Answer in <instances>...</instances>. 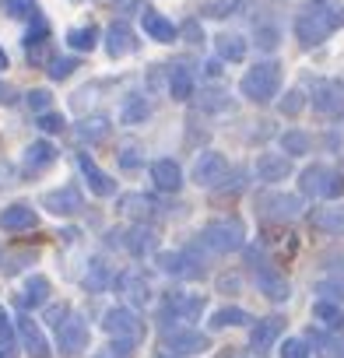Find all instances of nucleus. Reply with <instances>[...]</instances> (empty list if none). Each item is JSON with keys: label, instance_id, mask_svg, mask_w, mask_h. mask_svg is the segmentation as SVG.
Listing matches in <instances>:
<instances>
[{"label": "nucleus", "instance_id": "dca6fc26", "mask_svg": "<svg viewBox=\"0 0 344 358\" xmlns=\"http://www.w3.org/2000/svg\"><path fill=\"white\" fill-rule=\"evenodd\" d=\"M151 179H155V187L165 190V194H176L183 187V169L172 162V158H158L151 165Z\"/></svg>", "mask_w": 344, "mask_h": 358}, {"label": "nucleus", "instance_id": "6e6d98bb", "mask_svg": "<svg viewBox=\"0 0 344 358\" xmlns=\"http://www.w3.org/2000/svg\"><path fill=\"white\" fill-rule=\"evenodd\" d=\"M204 71H208L211 78H218V74H222V60H208V64H204Z\"/></svg>", "mask_w": 344, "mask_h": 358}, {"label": "nucleus", "instance_id": "c756f323", "mask_svg": "<svg viewBox=\"0 0 344 358\" xmlns=\"http://www.w3.org/2000/svg\"><path fill=\"white\" fill-rule=\"evenodd\" d=\"M323 176H327V165H309V169L299 176V190L320 197V190H323Z\"/></svg>", "mask_w": 344, "mask_h": 358}, {"label": "nucleus", "instance_id": "b1692460", "mask_svg": "<svg viewBox=\"0 0 344 358\" xmlns=\"http://www.w3.org/2000/svg\"><path fill=\"white\" fill-rule=\"evenodd\" d=\"M313 320H320V327H327L330 334L344 330V309H341L337 302H327V299H320V302L313 306Z\"/></svg>", "mask_w": 344, "mask_h": 358}, {"label": "nucleus", "instance_id": "09e8293b", "mask_svg": "<svg viewBox=\"0 0 344 358\" xmlns=\"http://www.w3.org/2000/svg\"><path fill=\"white\" fill-rule=\"evenodd\" d=\"M257 46H260V50H274V46H278V32H274V29H260V32H257Z\"/></svg>", "mask_w": 344, "mask_h": 358}, {"label": "nucleus", "instance_id": "49530a36", "mask_svg": "<svg viewBox=\"0 0 344 358\" xmlns=\"http://www.w3.org/2000/svg\"><path fill=\"white\" fill-rule=\"evenodd\" d=\"M302 102H306L302 92H288V95L281 99V113H285V116H295V113L302 109Z\"/></svg>", "mask_w": 344, "mask_h": 358}, {"label": "nucleus", "instance_id": "6e6552de", "mask_svg": "<svg viewBox=\"0 0 344 358\" xmlns=\"http://www.w3.org/2000/svg\"><path fill=\"white\" fill-rule=\"evenodd\" d=\"M102 330H106V334H113V337L137 341L144 327H141V320L134 316V309H127V306H116V309H109V313L102 316Z\"/></svg>", "mask_w": 344, "mask_h": 358}, {"label": "nucleus", "instance_id": "58836bf2", "mask_svg": "<svg viewBox=\"0 0 344 358\" xmlns=\"http://www.w3.org/2000/svg\"><path fill=\"white\" fill-rule=\"evenodd\" d=\"M74 71H78V60L74 57H53L50 60V78L53 81H67Z\"/></svg>", "mask_w": 344, "mask_h": 358}, {"label": "nucleus", "instance_id": "ddd939ff", "mask_svg": "<svg viewBox=\"0 0 344 358\" xmlns=\"http://www.w3.org/2000/svg\"><path fill=\"white\" fill-rule=\"evenodd\" d=\"M260 208H264V215L274 218V222H292V218H299L302 201L292 197V194H267V197H260Z\"/></svg>", "mask_w": 344, "mask_h": 358}, {"label": "nucleus", "instance_id": "9d476101", "mask_svg": "<svg viewBox=\"0 0 344 358\" xmlns=\"http://www.w3.org/2000/svg\"><path fill=\"white\" fill-rule=\"evenodd\" d=\"M253 172H257L260 183H281V179L292 176V158L281 155V151H264V155L257 158Z\"/></svg>", "mask_w": 344, "mask_h": 358}, {"label": "nucleus", "instance_id": "9b49d317", "mask_svg": "<svg viewBox=\"0 0 344 358\" xmlns=\"http://www.w3.org/2000/svg\"><path fill=\"white\" fill-rule=\"evenodd\" d=\"M43 208H46L50 215L71 218V215H78V211L85 208V201H81V190H78V187H60V190L43 194Z\"/></svg>", "mask_w": 344, "mask_h": 358}, {"label": "nucleus", "instance_id": "e433bc0d", "mask_svg": "<svg viewBox=\"0 0 344 358\" xmlns=\"http://www.w3.org/2000/svg\"><path fill=\"white\" fill-rule=\"evenodd\" d=\"M201 109H208V113H229L232 109V99L225 92H201Z\"/></svg>", "mask_w": 344, "mask_h": 358}, {"label": "nucleus", "instance_id": "f3484780", "mask_svg": "<svg viewBox=\"0 0 344 358\" xmlns=\"http://www.w3.org/2000/svg\"><path fill=\"white\" fill-rule=\"evenodd\" d=\"M134 50H137V39H134L130 25H127V22H113L109 32H106V53L116 60V57H127V53H134Z\"/></svg>", "mask_w": 344, "mask_h": 358}, {"label": "nucleus", "instance_id": "39448f33", "mask_svg": "<svg viewBox=\"0 0 344 358\" xmlns=\"http://www.w3.org/2000/svg\"><path fill=\"white\" fill-rule=\"evenodd\" d=\"M162 348H165L172 358L204 355V351H208V337H204L201 330H190V327H165V334H162Z\"/></svg>", "mask_w": 344, "mask_h": 358}, {"label": "nucleus", "instance_id": "a19ab883", "mask_svg": "<svg viewBox=\"0 0 344 358\" xmlns=\"http://www.w3.org/2000/svg\"><path fill=\"white\" fill-rule=\"evenodd\" d=\"M106 281H109V271H106V264H102V260H92V274L85 278L88 292H102V288H106Z\"/></svg>", "mask_w": 344, "mask_h": 358}, {"label": "nucleus", "instance_id": "412c9836", "mask_svg": "<svg viewBox=\"0 0 344 358\" xmlns=\"http://www.w3.org/2000/svg\"><path fill=\"white\" fill-rule=\"evenodd\" d=\"M46 299H50V278H43V274L29 278L25 288H22V295H18V302L25 309H39V306H46Z\"/></svg>", "mask_w": 344, "mask_h": 358}, {"label": "nucleus", "instance_id": "0eeeda50", "mask_svg": "<svg viewBox=\"0 0 344 358\" xmlns=\"http://www.w3.org/2000/svg\"><path fill=\"white\" fill-rule=\"evenodd\" d=\"M229 172V162L222 151H201V158L194 162V183L197 187H218Z\"/></svg>", "mask_w": 344, "mask_h": 358}, {"label": "nucleus", "instance_id": "f8f14e48", "mask_svg": "<svg viewBox=\"0 0 344 358\" xmlns=\"http://www.w3.org/2000/svg\"><path fill=\"white\" fill-rule=\"evenodd\" d=\"M281 330H285L281 316H264V320H257L253 330H250V348H253L257 355H267V351L278 344Z\"/></svg>", "mask_w": 344, "mask_h": 358}, {"label": "nucleus", "instance_id": "20e7f679", "mask_svg": "<svg viewBox=\"0 0 344 358\" xmlns=\"http://www.w3.org/2000/svg\"><path fill=\"white\" fill-rule=\"evenodd\" d=\"M201 243H204L208 250H215V253L243 250V243H246V225H243V218H236V215H229V218H215V222L204 225Z\"/></svg>", "mask_w": 344, "mask_h": 358}, {"label": "nucleus", "instance_id": "f03ea898", "mask_svg": "<svg viewBox=\"0 0 344 358\" xmlns=\"http://www.w3.org/2000/svg\"><path fill=\"white\" fill-rule=\"evenodd\" d=\"M46 323L57 330V344H60L64 355H78V351L88 348V323L71 306H53L46 313Z\"/></svg>", "mask_w": 344, "mask_h": 358}, {"label": "nucleus", "instance_id": "473e14b6", "mask_svg": "<svg viewBox=\"0 0 344 358\" xmlns=\"http://www.w3.org/2000/svg\"><path fill=\"white\" fill-rule=\"evenodd\" d=\"M120 204H123V211H127V215H134V218H141V222L155 211V201H151V197H141V194H127Z\"/></svg>", "mask_w": 344, "mask_h": 358}, {"label": "nucleus", "instance_id": "423d86ee", "mask_svg": "<svg viewBox=\"0 0 344 358\" xmlns=\"http://www.w3.org/2000/svg\"><path fill=\"white\" fill-rule=\"evenodd\" d=\"M246 257H250V264L257 267V288H260V292H264L271 302H285V299L292 295V288H288V278H285L281 271H274V267L264 260V253L250 250Z\"/></svg>", "mask_w": 344, "mask_h": 358}, {"label": "nucleus", "instance_id": "4be33fe9", "mask_svg": "<svg viewBox=\"0 0 344 358\" xmlns=\"http://www.w3.org/2000/svg\"><path fill=\"white\" fill-rule=\"evenodd\" d=\"M53 162H57V148H53L50 141H32V144L25 148V169H29V172H39V169L53 165Z\"/></svg>", "mask_w": 344, "mask_h": 358}, {"label": "nucleus", "instance_id": "a878e982", "mask_svg": "<svg viewBox=\"0 0 344 358\" xmlns=\"http://www.w3.org/2000/svg\"><path fill=\"white\" fill-rule=\"evenodd\" d=\"M313 225L320 232H330V236H344V204L341 208H320L313 215Z\"/></svg>", "mask_w": 344, "mask_h": 358}, {"label": "nucleus", "instance_id": "8fccbe9b", "mask_svg": "<svg viewBox=\"0 0 344 358\" xmlns=\"http://www.w3.org/2000/svg\"><path fill=\"white\" fill-rule=\"evenodd\" d=\"M0 358H18V348H15V337L11 334L0 337Z\"/></svg>", "mask_w": 344, "mask_h": 358}, {"label": "nucleus", "instance_id": "bf43d9fd", "mask_svg": "<svg viewBox=\"0 0 344 358\" xmlns=\"http://www.w3.org/2000/svg\"><path fill=\"white\" fill-rule=\"evenodd\" d=\"M4 67H8V53H4V50H0V71H4Z\"/></svg>", "mask_w": 344, "mask_h": 358}, {"label": "nucleus", "instance_id": "f704fd0d", "mask_svg": "<svg viewBox=\"0 0 344 358\" xmlns=\"http://www.w3.org/2000/svg\"><path fill=\"white\" fill-rule=\"evenodd\" d=\"M120 285L127 288V295H130V302H137V306L151 299V288H148V281H141L137 274H123V278H120Z\"/></svg>", "mask_w": 344, "mask_h": 358}, {"label": "nucleus", "instance_id": "3c124183", "mask_svg": "<svg viewBox=\"0 0 344 358\" xmlns=\"http://www.w3.org/2000/svg\"><path fill=\"white\" fill-rule=\"evenodd\" d=\"M15 102H18V92L8 81H0V106H15Z\"/></svg>", "mask_w": 344, "mask_h": 358}, {"label": "nucleus", "instance_id": "cd10ccee", "mask_svg": "<svg viewBox=\"0 0 344 358\" xmlns=\"http://www.w3.org/2000/svg\"><path fill=\"white\" fill-rule=\"evenodd\" d=\"M67 43H71V50H78V53H92V50L99 46V25L71 29V32H67Z\"/></svg>", "mask_w": 344, "mask_h": 358}, {"label": "nucleus", "instance_id": "13d9d810", "mask_svg": "<svg viewBox=\"0 0 344 358\" xmlns=\"http://www.w3.org/2000/svg\"><path fill=\"white\" fill-rule=\"evenodd\" d=\"M8 179H11V165L0 162V183H8Z\"/></svg>", "mask_w": 344, "mask_h": 358}, {"label": "nucleus", "instance_id": "c03bdc74", "mask_svg": "<svg viewBox=\"0 0 344 358\" xmlns=\"http://www.w3.org/2000/svg\"><path fill=\"white\" fill-rule=\"evenodd\" d=\"M29 260H36V253L32 250H22V253H11L8 260H4V274H18Z\"/></svg>", "mask_w": 344, "mask_h": 358}, {"label": "nucleus", "instance_id": "864d4df0", "mask_svg": "<svg viewBox=\"0 0 344 358\" xmlns=\"http://www.w3.org/2000/svg\"><path fill=\"white\" fill-rule=\"evenodd\" d=\"M120 162H123V169H134V165H137V162H141V158H137V155H134V148H127V151H123V155H120Z\"/></svg>", "mask_w": 344, "mask_h": 358}, {"label": "nucleus", "instance_id": "c85d7f7f", "mask_svg": "<svg viewBox=\"0 0 344 358\" xmlns=\"http://www.w3.org/2000/svg\"><path fill=\"white\" fill-rule=\"evenodd\" d=\"M218 60H232V64H239V60H246V39L243 36H218Z\"/></svg>", "mask_w": 344, "mask_h": 358}, {"label": "nucleus", "instance_id": "6ab92c4d", "mask_svg": "<svg viewBox=\"0 0 344 358\" xmlns=\"http://www.w3.org/2000/svg\"><path fill=\"white\" fill-rule=\"evenodd\" d=\"M313 109H320V113H341V109H344L341 85H334V81H320V85L313 88Z\"/></svg>", "mask_w": 344, "mask_h": 358}, {"label": "nucleus", "instance_id": "a18cd8bd", "mask_svg": "<svg viewBox=\"0 0 344 358\" xmlns=\"http://www.w3.org/2000/svg\"><path fill=\"white\" fill-rule=\"evenodd\" d=\"M134 344L137 341H127V337H116L106 351V358H134Z\"/></svg>", "mask_w": 344, "mask_h": 358}, {"label": "nucleus", "instance_id": "393cba45", "mask_svg": "<svg viewBox=\"0 0 344 358\" xmlns=\"http://www.w3.org/2000/svg\"><path fill=\"white\" fill-rule=\"evenodd\" d=\"M148 116H151V106L144 102V95H127V99H123L120 120H123L127 127H137V123H144Z\"/></svg>", "mask_w": 344, "mask_h": 358}, {"label": "nucleus", "instance_id": "5fc2aeb1", "mask_svg": "<svg viewBox=\"0 0 344 358\" xmlns=\"http://www.w3.org/2000/svg\"><path fill=\"white\" fill-rule=\"evenodd\" d=\"M218 288H222V292H229V288L236 292V288H239V278H236V274H229V278H222V281H218Z\"/></svg>", "mask_w": 344, "mask_h": 358}, {"label": "nucleus", "instance_id": "5701e85b", "mask_svg": "<svg viewBox=\"0 0 344 358\" xmlns=\"http://www.w3.org/2000/svg\"><path fill=\"white\" fill-rule=\"evenodd\" d=\"M169 95L176 102H187L194 95V71L190 67H169Z\"/></svg>", "mask_w": 344, "mask_h": 358}, {"label": "nucleus", "instance_id": "603ef678", "mask_svg": "<svg viewBox=\"0 0 344 358\" xmlns=\"http://www.w3.org/2000/svg\"><path fill=\"white\" fill-rule=\"evenodd\" d=\"M180 32H183V36H187V43H201V39H204V32H201V29H197V22H187V25H183V29H180Z\"/></svg>", "mask_w": 344, "mask_h": 358}, {"label": "nucleus", "instance_id": "f257e3e1", "mask_svg": "<svg viewBox=\"0 0 344 358\" xmlns=\"http://www.w3.org/2000/svg\"><path fill=\"white\" fill-rule=\"evenodd\" d=\"M337 25H344V11L334 8V4H316V8H309V11H302V15L295 18V36H299V43H302L306 50H313V46H320Z\"/></svg>", "mask_w": 344, "mask_h": 358}, {"label": "nucleus", "instance_id": "c9c22d12", "mask_svg": "<svg viewBox=\"0 0 344 358\" xmlns=\"http://www.w3.org/2000/svg\"><path fill=\"white\" fill-rule=\"evenodd\" d=\"M341 194H344V172H334V169H327L320 197H327V201H337Z\"/></svg>", "mask_w": 344, "mask_h": 358}, {"label": "nucleus", "instance_id": "a211bd4d", "mask_svg": "<svg viewBox=\"0 0 344 358\" xmlns=\"http://www.w3.org/2000/svg\"><path fill=\"white\" fill-rule=\"evenodd\" d=\"M141 25H144V32H148V39H155V43H172L180 36V29L172 25L169 18H162L158 11H151V8H144L141 11Z\"/></svg>", "mask_w": 344, "mask_h": 358}, {"label": "nucleus", "instance_id": "4d7b16f0", "mask_svg": "<svg viewBox=\"0 0 344 358\" xmlns=\"http://www.w3.org/2000/svg\"><path fill=\"white\" fill-rule=\"evenodd\" d=\"M0 334H11V323H8V313H4V306H0Z\"/></svg>", "mask_w": 344, "mask_h": 358}, {"label": "nucleus", "instance_id": "2eb2a0df", "mask_svg": "<svg viewBox=\"0 0 344 358\" xmlns=\"http://www.w3.org/2000/svg\"><path fill=\"white\" fill-rule=\"evenodd\" d=\"M39 225V215L32 211V204H11L0 211V229H8V232H29Z\"/></svg>", "mask_w": 344, "mask_h": 358}, {"label": "nucleus", "instance_id": "2f4dec72", "mask_svg": "<svg viewBox=\"0 0 344 358\" xmlns=\"http://www.w3.org/2000/svg\"><path fill=\"white\" fill-rule=\"evenodd\" d=\"M281 151H285L288 158H299V155L309 151V137H306L302 130H288V134H281Z\"/></svg>", "mask_w": 344, "mask_h": 358}, {"label": "nucleus", "instance_id": "37998d69", "mask_svg": "<svg viewBox=\"0 0 344 358\" xmlns=\"http://www.w3.org/2000/svg\"><path fill=\"white\" fill-rule=\"evenodd\" d=\"M25 102H29V109H32V113H46V109H50V102H53V95H50L46 88H32V92L25 95Z\"/></svg>", "mask_w": 344, "mask_h": 358}, {"label": "nucleus", "instance_id": "72a5a7b5", "mask_svg": "<svg viewBox=\"0 0 344 358\" xmlns=\"http://www.w3.org/2000/svg\"><path fill=\"white\" fill-rule=\"evenodd\" d=\"M309 341L316 344V355H320V358H341V355H344V344L334 341V337H323L320 330H309Z\"/></svg>", "mask_w": 344, "mask_h": 358}, {"label": "nucleus", "instance_id": "de8ad7c7", "mask_svg": "<svg viewBox=\"0 0 344 358\" xmlns=\"http://www.w3.org/2000/svg\"><path fill=\"white\" fill-rule=\"evenodd\" d=\"M4 11H8L11 18H25V15L36 11V8L29 4V0H4Z\"/></svg>", "mask_w": 344, "mask_h": 358}, {"label": "nucleus", "instance_id": "4c0bfd02", "mask_svg": "<svg viewBox=\"0 0 344 358\" xmlns=\"http://www.w3.org/2000/svg\"><path fill=\"white\" fill-rule=\"evenodd\" d=\"M316 292L327 299V302H344V278H323L320 285H316Z\"/></svg>", "mask_w": 344, "mask_h": 358}, {"label": "nucleus", "instance_id": "4468645a", "mask_svg": "<svg viewBox=\"0 0 344 358\" xmlns=\"http://www.w3.org/2000/svg\"><path fill=\"white\" fill-rule=\"evenodd\" d=\"M18 337L32 358H50V341L43 337V330L32 316H18Z\"/></svg>", "mask_w": 344, "mask_h": 358}, {"label": "nucleus", "instance_id": "aec40b11", "mask_svg": "<svg viewBox=\"0 0 344 358\" xmlns=\"http://www.w3.org/2000/svg\"><path fill=\"white\" fill-rule=\"evenodd\" d=\"M123 243H127V250H130L134 257H144V253H155L158 236H155V229H148V225L141 222V225H134V229L123 236Z\"/></svg>", "mask_w": 344, "mask_h": 358}, {"label": "nucleus", "instance_id": "bb28decb", "mask_svg": "<svg viewBox=\"0 0 344 358\" xmlns=\"http://www.w3.org/2000/svg\"><path fill=\"white\" fill-rule=\"evenodd\" d=\"M253 316L246 313V309H239V306H222V309H215V316H211V330H225V327H246Z\"/></svg>", "mask_w": 344, "mask_h": 358}, {"label": "nucleus", "instance_id": "7c9ffc66", "mask_svg": "<svg viewBox=\"0 0 344 358\" xmlns=\"http://www.w3.org/2000/svg\"><path fill=\"white\" fill-rule=\"evenodd\" d=\"M109 130H113V123L106 116H92L78 127V137L81 141H102V137H109Z\"/></svg>", "mask_w": 344, "mask_h": 358}, {"label": "nucleus", "instance_id": "7ed1b4c3", "mask_svg": "<svg viewBox=\"0 0 344 358\" xmlns=\"http://www.w3.org/2000/svg\"><path fill=\"white\" fill-rule=\"evenodd\" d=\"M239 92H243L250 102H257V106L271 102V99L281 92V67H278L274 60L250 67V71H246V78L239 81Z\"/></svg>", "mask_w": 344, "mask_h": 358}, {"label": "nucleus", "instance_id": "79ce46f5", "mask_svg": "<svg viewBox=\"0 0 344 358\" xmlns=\"http://www.w3.org/2000/svg\"><path fill=\"white\" fill-rule=\"evenodd\" d=\"M313 351H309V344L302 341V337H288L285 344H281V358H309Z\"/></svg>", "mask_w": 344, "mask_h": 358}, {"label": "nucleus", "instance_id": "ea45409f", "mask_svg": "<svg viewBox=\"0 0 344 358\" xmlns=\"http://www.w3.org/2000/svg\"><path fill=\"white\" fill-rule=\"evenodd\" d=\"M36 127H39L43 134H60V130L67 127V120H64L60 113H50V109H46V113H39V120H36Z\"/></svg>", "mask_w": 344, "mask_h": 358}, {"label": "nucleus", "instance_id": "1a4fd4ad", "mask_svg": "<svg viewBox=\"0 0 344 358\" xmlns=\"http://www.w3.org/2000/svg\"><path fill=\"white\" fill-rule=\"evenodd\" d=\"M78 169H81V176L88 179V190H92L95 197H113V194H116V179H113L109 172H102L88 151L78 155Z\"/></svg>", "mask_w": 344, "mask_h": 358}]
</instances>
